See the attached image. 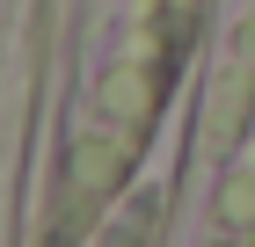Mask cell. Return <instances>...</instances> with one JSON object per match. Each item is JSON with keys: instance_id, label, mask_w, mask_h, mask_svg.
I'll return each instance as SVG.
<instances>
[{"instance_id": "1", "label": "cell", "mask_w": 255, "mask_h": 247, "mask_svg": "<svg viewBox=\"0 0 255 247\" xmlns=\"http://www.w3.org/2000/svg\"><path fill=\"white\" fill-rule=\"evenodd\" d=\"M219 0H66L51 131L37 146L29 240H102L153 160L160 124L197 87Z\"/></svg>"}]
</instances>
